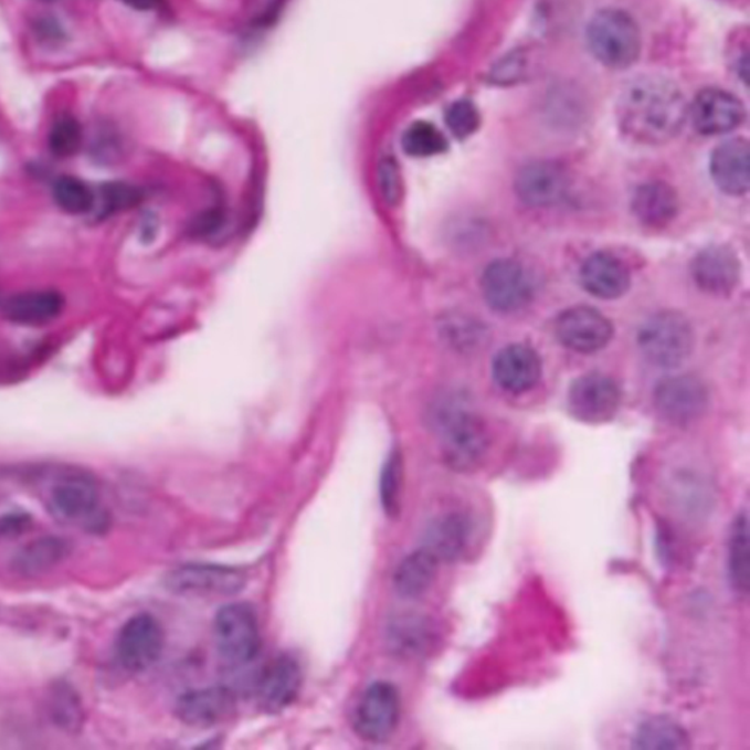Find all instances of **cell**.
<instances>
[{
    "label": "cell",
    "instance_id": "6da1fadb",
    "mask_svg": "<svg viewBox=\"0 0 750 750\" xmlns=\"http://www.w3.org/2000/svg\"><path fill=\"white\" fill-rule=\"evenodd\" d=\"M615 116L624 136L641 144H664L682 131L689 106L680 88L659 75L631 81L620 93Z\"/></svg>",
    "mask_w": 750,
    "mask_h": 750
},
{
    "label": "cell",
    "instance_id": "7a4b0ae2",
    "mask_svg": "<svg viewBox=\"0 0 750 750\" xmlns=\"http://www.w3.org/2000/svg\"><path fill=\"white\" fill-rule=\"evenodd\" d=\"M444 462L457 473L477 469L488 451V434L483 420L456 397H443L430 412Z\"/></svg>",
    "mask_w": 750,
    "mask_h": 750
},
{
    "label": "cell",
    "instance_id": "3957f363",
    "mask_svg": "<svg viewBox=\"0 0 750 750\" xmlns=\"http://www.w3.org/2000/svg\"><path fill=\"white\" fill-rule=\"evenodd\" d=\"M592 55L613 70L628 68L640 57V27L622 9H603L592 18L587 31Z\"/></svg>",
    "mask_w": 750,
    "mask_h": 750
},
{
    "label": "cell",
    "instance_id": "277c9868",
    "mask_svg": "<svg viewBox=\"0 0 750 750\" xmlns=\"http://www.w3.org/2000/svg\"><path fill=\"white\" fill-rule=\"evenodd\" d=\"M637 344L646 361L653 366L679 367L694 348V329L680 313H658L642 326Z\"/></svg>",
    "mask_w": 750,
    "mask_h": 750
},
{
    "label": "cell",
    "instance_id": "5b68a950",
    "mask_svg": "<svg viewBox=\"0 0 750 750\" xmlns=\"http://www.w3.org/2000/svg\"><path fill=\"white\" fill-rule=\"evenodd\" d=\"M213 632L220 655L235 666L253 662L262 648L257 615L249 604L233 603L220 609Z\"/></svg>",
    "mask_w": 750,
    "mask_h": 750
},
{
    "label": "cell",
    "instance_id": "8992f818",
    "mask_svg": "<svg viewBox=\"0 0 750 750\" xmlns=\"http://www.w3.org/2000/svg\"><path fill=\"white\" fill-rule=\"evenodd\" d=\"M52 514L68 524L94 528L106 522L101 510V492L93 478L83 473L65 474L49 493Z\"/></svg>",
    "mask_w": 750,
    "mask_h": 750
},
{
    "label": "cell",
    "instance_id": "52a82bcc",
    "mask_svg": "<svg viewBox=\"0 0 750 750\" xmlns=\"http://www.w3.org/2000/svg\"><path fill=\"white\" fill-rule=\"evenodd\" d=\"M401 720V696L388 682L371 685L359 700L355 730L363 740L383 743L392 738Z\"/></svg>",
    "mask_w": 750,
    "mask_h": 750
},
{
    "label": "cell",
    "instance_id": "ba28073f",
    "mask_svg": "<svg viewBox=\"0 0 750 750\" xmlns=\"http://www.w3.org/2000/svg\"><path fill=\"white\" fill-rule=\"evenodd\" d=\"M163 646L165 633L157 619L151 614H138L120 628L116 655L125 670L141 673L155 666Z\"/></svg>",
    "mask_w": 750,
    "mask_h": 750
},
{
    "label": "cell",
    "instance_id": "9c48e42d",
    "mask_svg": "<svg viewBox=\"0 0 750 750\" xmlns=\"http://www.w3.org/2000/svg\"><path fill=\"white\" fill-rule=\"evenodd\" d=\"M654 405L659 415L670 424H691L707 410L708 390L698 377H668L655 388Z\"/></svg>",
    "mask_w": 750,
    "mask_h": 750
},
{
    "label": "cell",
    "instance_id": "30bf717a",
    "mask_svg": "<svg viewBox=\"0 0 750 750\" xmlns=\"http://www.w3.org/2000/svg\"><path fill=\"white\" fill-rule=\"evenodd\" d=\"M485 300L498 313H514L524 308L532 296L531 277L527 268L515 260H496L485 268L483 282Z\"/></svg>",
    "mask_w": 750,
    "mask_h": 750
},
{
    "label": "cell",
    "instance_id": "8fae6325",
    "mask_svg": "<svg viewBox=\"0 0 750 750\" xmlns=\"http://www.w3.org/2000/svg\"><path fill=\"white\" fill-rule=\"evenodd\" d=\"M620 390L610 377L587 374L579 377L569 390V411L587 424H604L613 420L620 406Z\"/></svg>",
    "mask_w": 750,
    "mask_h": 750
},
{
    "label": "cell",
    "instance_id": "7c38bea8",
    "mask_svg": "<svg viewBox=\"0 0 750 750\" xmlns=\"http://www.w3.org/2000/svg\"><path fill=\"white\" fill-rule=\"evenodd\" d=\"M166 585L183 595L228 596L235 595L245 585L240 570L214 564H187L168 574Z\"/></svg>",
    "mask_w": 750,
    "mask_h": 750
},
{
    "label": "cell",
    "instance_id": "4fadbf2b",
    "mask_svg": "<svg viewBox=\"0 0 750 750\" xmlns=\"http://www.w3.org/2000/svg\"><path fill=\"white\" fill-rule=\"evenodd\" d=\"M554 329L560 344L579 353L596 352L613 338L612 323L590 307L566 309L557 318Z\"/></svg>",
    "mask_w": 750,
    "mask_h": 750
},
{
    "label": "cell",
    "instance_id": "5bb4252c",
    "mask_svg": "<svg viewBox=\"0 0 750 750\" xmlns=\"http://www.w3.org/2000/svg\"><path fill=\"white\" fill-rule=\"evenodd\" d=\"M689 115L696 131L703 136H721L742 125L747 109L735 94L707 88L695 97Z\"/></svg>",
    "mask_w": 750,
    "mask_h": 750
},
{
    "label": "cell",
    "instance_id": "9a60e30c",
    "mask_svg": "<svg viewBox=\"0 0 750 750\" xmlns=\"http://www.w3.org/2000/svg\"><path fill=\"white\" fill-rule=\"evenodd\" d=\"M568 188V173L556 161H534L520 169L515 179V190L520 201L541 209L559 204Z\"/></svg>",
    "mask_w": 750,
    "mask_h": 750
},
{
    "label": "cell",
    "instance_id": "2e32d148",
    "mask_svg": "<svg viewBox=\"0 0 750 750\" xmlns=\"http://www.w3.org/2000/svg\"><path fill=\"white\" fill-rule=\"evenodd\" d=\"M236 699L226 687H207L183 694L177 704V716L187 726L209 729L229 720L235 712Z\"/></svg>",
    "mask_w": 750,
    "mask_h": 750
},
{
    "label": "cell",
    "instance_id": "e0dca14e",
    "mask_svg": "<svg viewBox=\"0 0 750 750\" xmlns=\"http://www.w3.org/2000/svg\"><path fill=\"white\" fill-rule=\"evenodd\" d=\"M303 685V672L294 657L282 655L268 664L258 683L260 707L266 712L277 714L298 698Z\"/></svg>",
    "mask_w": 750,
    "mask_h": 750
},
{
    "label": "cell",
    "instance_id": "ac0fdd59",
    "mask_svg": "<svg viewBox=\"0 0 750 750\" xmlns=\"http://www.w3.org/2000/svg\"><path fill=\"white\" fill-rule=\"evenodd\" d=\"M493 376L497 384L507 392H528L541 379V359L528 346H507L494 359Z\"/></svg>",
    "mask_w": 750,
    "mask_h": 750
},
{
    "label": "cell",
    "instance_id": "d6986e66",
    "mask_svg": "<svg viewBox=\"0 0 750 750\" xmlns=\"http://www.w3.org/2000/svg\"><path fill=\"white\" fill-rule=\"evenodd\" d=\"M696 285L712 295H729L738 285V255L725 245H714L698 254L691 264Z\"/></svg>",
    "mask_w": 750,
    "mask_h": 750
},
{
    "label": "cell",
    "instance_id": "ffe728a7",
    "mask_svg": "<svg viewBox=\"0 0 750 750\" xmlns=\"http://www.w3.org/2000/svg\"><path fill=\"white\" fill-rule=\"evenodd\" d=\"M716 186L729 196H744L750 187V148L747 139L735 138L720 144L711 157Z\"/></svg>",
    "mask_w": 750,
    "mask_h": 750
},
{
    "label": "cell",
    "instance_id": "44dd1931",
    "mask_svg": "<svg viewBox=\"0 0 750 750\" xmlns=\"http://www.w3.org/2000/svg\"><path fill=\"white\" fill-rule=\"evenodd\" d=\"M471 531V520L462 511H448L435 518L426 528L424 536V547L431 554L442 563V561H455L464 554L468 547Z\"/></svg>",
    "mask_w": 750,
    "mask_h": 750
},
{
    "label": "cell",
    "instance_id": "7402d4cb",
    "mask_svg": "<svg viewBox=\"0 0 750 750\" xmlns=\"http://www.w3.org/2000/svg\"><path fill=\"white\" fill-rule=\"evenodd\" d=\"M65 298L56 291H30L13 295L3 304V316L13 325H51L64 313Z\"/></svg>",
    "mask_w": 750,
    "mask_h": 750
},
{
    "label": "cell",
    "instance_id": "603a6c76",
    "mask_svg": "<svg viewBox=\"0 0 750 750\" xmlns=\"http://www.w3.org/2000/svg\"><path fill=\"white\" fill-rule=\"evenodd\" d=\"M583 287L591 295L614 299L626 294L631 286V273L613 254H592L581 268Z\"/></svg>",
    "mask_w": 750,
    "mask_h": 750
},
{
    "label": "cell",
    "instance_id": "cb8c5ba5",
    "mask_svg": "<svg viewBox=\"0 0 750 750\" xmlns=\"http://www.w3.org/2000/svg\"><path fill=\"white\" fill-rule=\"evenodd\" d=\"M632 207L645 226L664 228L679 213V197L666 182H648L637 188Z\"/></svg>",
    "mask_w": 750,
    "mask_h": 750
},
{
    "label": "cell",
    "instance_id": "d4e9b609",
    "mask_svg": "<svg viewBox=\"0 0 750 750\" xmlns=\"http://www.w3.org/2000/svg\"><path fill=\"white\" fill-rule=\"evenodd\" d=\"M440 561L429 550L421 547L411 552L394 572V590L403 599H418L433 585Z\"/></svg>",
    "mask_w": 750,
    "mask_h": 750
},
{
    "label": "cell",
    "instance_id": "484cf974",
    "mask_svg": "<svg viewBox=\"0 0 750 750\" xmlns=\"http://www.w3.org/2000/svg\"><path fill=\"white\" fill-rule=\"evenodd\" d=\"M70 554V546L60 537H42L21 548L13 569L22 577H39L56 568Z\"/></svg>",
    "mask_w": 750,
    "mask_h": 750
},
{
    "label": "cell",
    "instance_id": "4316f807",
    "mask_svg": "<svg viewBox=\"0 0 750 750\" xmlns=\"http://www.w3.org/2000/svg\"><path fill=\"white\" fill-rule=\"evenodd\" d=\"M632 748L641 750L689 749V735L667 716H653L640 722L632 739Z\"/></svg>",
    "mask_w": 750,
    "mask_h": 750
},
{
    "label": "cell",
    "instance_id": "83f0119b",
    "mask_svg": "<svg viewBox=\"0 0 750 750\" xmlns=\"http://www.w3.org/2000/svg\"><path fill=\"white\" fill-rule=\"evenodd\" d=\"M729 578L731 587L740 595L749 592V519L747 511L736 516L729 538Z\"/></svg>",
    "mask_w": 750,
    "mask_h": 750
},
{
    "label": "cell",
    "instance_id": "f1b7e54d",
    "mask_svg": "<svg viewBox=\"0 0 750 750\" xmlns=\"http://www.w3.org/2000/svg\"><path fill=\"white\" fill-rule=\"evenodd\" d=\"M392 640L394 648L401 651L402 654L415 657V655L424 654L433 645L434 628L429 620L421 615H408V617L398 620L397 626L393 627Z\"/></svg>",
    "mask_w": 750,
    "mask_h": 750
},
{
    "label": "cell",
    "instance_id": "f546056e",
    "mask_svg": "<svg viewBox=\"0 0 750 750\" xmlns=\"http://www.w3.org/2000/svg\"><path fill=\"white\" fill-rule=\"evenodd\" d=\"M402 146L412 157H431L447 150V139L433 124L420 120L408 128Z\"/></svg>",
    "mask_w": 750,
    "mask_h": 750
},
{
    "label": "cell",
    "instance_id": "4dcf8cb0",
    "mask_svg": "<svg viewBox=\"0 0 750 750\" xmlns=\"http://www.w3.org/2000/svg\"><path fill=\"white\" fill-rule=\"evenodd\" d=\"M53 197L61 210L68 214H85L93 209L94 192L92 188L74 177H62L53 187Z\"/></svg>",
    "mask_w": 750,
    "mask_h": 750
},
{
    "label": "cell",
    "instance_id": "1f68e13d",
    "mask_svg": "<svg viewBox=\"0 0 750 750\" xmlns=\"http://www.w3.org/2000/svg\"><path fill=\"white\" fill-rule=\"evenodd\" d=\"M403 480V462L401 453L393 452L383 466L380 478V500L381 506L390 518L398 516L401 510Z\"/></svg>",
    "mask_w": 750,
    "mask_h": 750
},
{
    "label": "cell",
    "instance_id": "d6a6232c",
    "mask_svg": "<svg viewBox=\"0 0 750 750\" xmlns=\"http://www.w3.org/2000/svg\"><path fill=\"white\" fill-rule=\"evenodd\" d=\"M52 718L61 729L80 730L83 726L84 712L78 696L71 687L61 685L53 690L51 700Z\"/></svg>",
    "mask_w": 750,
    "mask_h": 750
},
{
    "label": "cell",
    "instance_id": "836d02e7",
    "mask_svg": "<svg viewBox=\"0 0 750 750\" xmlns=\"http://www.w3.org/2000/svg\"><path fill=\"white\" fill-rule=\"evenodd\" d=\"M83 146V129L71 116H65L53 125L51 136H49V147L56 157L68 159L75 156Z\"/></svg>",
    "mask_w": 750,
    "mask_h": 750
},
{
    "label": "cell",
    "instance_id": "e575fe53",
    "mask_svg": "<svg viewBox=\"0 0 750 750\" xmlns=\"http://www.w3.org/2000/svg\"><path fill=\"white\" fill-rule=\"evenodd\" d=\"M446 124L453 136L465 139L477 133L480 125V116L477 106L469 101L453 103L446 112Z\"/></svg>",
    "mask_w": 750,
    "mask_h": 750
},
{
    "label": "cell",
    "instance_id": "d590c367",
    "mask_svg": "<svg viewBox=\"0 0 750 750\" xmlns=\"http://www.w3.org/2000/svg\"><path fill=\"white\" fill-rule=\"evenodd\" d=\"M102 205L106 214L131 209L142 199L137 187L124 182H110L102 187Z\"/></svg>",
    "mask_w": 750,
    "mask_h": 750
},
{
    "label": "cell",
    "instance_id": "8d00e7d4",
    "mask_svg": "<svg viewBox=\"0 0 750 750\" xmlns=\"http://www.w3.org/2000/svg\"><path fill=\"white\" fill-rule=\"evenodd\" d=\"M379 188L385 204L398 205L402 200L403 183L397 160L385 157L379 166Z\"/></svg>",
    "mask_w": 750,
    "mask_h": 750
},
{
    "label": "cell",
    "instance_id": "74e56055",
    "mask_svg": "<svg viewBox=\"0 0 750 750\" xmlns=\"http://www.w3.org/2000/svg\"><path fill=\"white\" fill-rule=\"evenodd\" d=\"M525 72V57L520 53L506 57L496 70L493 71V80L498 84L516 83Z\"/></svg>",
    "mask_w": 750,
    "mask_h": 750
},
{
    "label": "cell",
    "instance_id": "f35d334b",
    "mask_svg": "<svg viewBox=\"0 0 750 750\" xmlns=\"http://www.w3.org/2000/svg\"><path fill=\"white\" fill-rule=\"evenodd\" d=\"M123 2L139 11H148V9L156 8L160 0H123Z\"/></svg>",
    "mask_w": 750,
    "mask_h": 750
},
{
    "label": "cell",
    "instance_id": "ab89813d",
    "mask_svg": "<svg viewBox=\"0 0 750 750\" xmlns=\"http://www.w3.org/2000/svg\"><path fill=\"white\" fill-rule=\"evenodd\" d=\"M44 2H51V0H44Z\"/></svg>",
    "mask_w": 750,
    "mask_h": 750
}]
</instances>
